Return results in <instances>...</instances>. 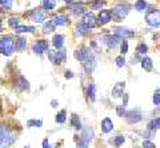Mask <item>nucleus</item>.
<instances>
[{
    "mask_svg": "<svg viewBox=\"0 0 160 148\" xmlns=\"http://www.w3.org/2000/svg\"><path fill=\"white\" fill-rule=\"evenodd\" d=\"M15 140V135L11 132L8 127L0 126V148H6L11 146Z\"/></svg>",
    "mask_w": 160,
    "mask_h": 148,
    "instance_id": "1",
    "label": "nucleus"
},
{
    "mask_svg": "<svg viewBox=\"0 0 160 148\" xmlns=\"http://www.w3.org/2000/svg\"><path fill=\"white\" fill-rule=\"evenodd\" d=\"M0 49H2L3 55L9 56L15 49V42L12 40L11 36H3L0 39Z\"/></svg>",
    "mask_w": 160,
    "mask_h": 148,
    "instance_id": "2",
    "label": "nucleus"
},
{
    "mask_svg": "<svg viewBox=\"0 0 160 148\" xmlns=\"http://www.w3.org/2000/svg\"><path fill=\"white\" fill-rule=\"evenodd\" d=\"M93 137V128L88 127L86 130L83 131L82 134V137L79 139V143H78V148H88L89 147V143H91Z\"/></svg>",
    "mask_w": 160,
    "mask_h": 148,
    "instance_id": "3",
    "label": "nucleus"
},
{
    "mask_svg": "<svg viewBox=\"0 0 160 148\" xmlns=\"http://www.w3.org/2000/svg\"><path fill=\"white\" fill-rule=\"evenodd\" d=\"M128 11H129V6H127V4H119V6H116V7L113 8L111 16L116 22H120L122 19H124V17L127 16Z\"/></svg>",
    "mask_w": 160,
    "mask_h": 148,
    "instance_id": "4",
    "label": "nucleus"
},
{
    "mask_svg": "<svg viewBox=\"0 0 160 148\" xmlns=\"http://www.w3.org/2000/svg\"><path fill=\"white\" fill-rule=\"evenodd\" d=\"M146 20L149 26L152 27H160V11H151L147 13Z\"/></svg>",
    "mask_w": 160,
    "mask_h": 148,
    "instance_id": "5",
    "label": "nucleus"
},
{
    "mask_svg": "<svg viewBox=\"0 0 160 148\" xmlns=\"http://www.w3.org/2000/svg\"><path fill=\"white\" fill-rule=\"evenodd\" d=\"M48 57L53 64H62L64 60H66V53L62 52V51H58V52H53V51H48Z\"/></svg>",
    "mask_w": 160,
    "mask_h": 148,
    "instance_id": "6",
    "label": "nucleus"
},
{
    "mask_svg": "<svg viewBox=\"0 0 160 148\" xmlns=\"http://www.w3.org/2000/svg\"><path fill=\"white\" fill-rule=\"evenodd\" d=\"M32 49H33L35 53H38V55H42V53H44L48 49V42H46V40H39V42H36V43L33 44Z\"/></svg>",
    "mask_w": 160,
    "mask_h": 148,
    "instance_id": "7",
    "label": "nucleus"
},
{
    "mask_svg": "<svg viewBox=\"0 0 160 148\" xmlns=\"http://www.w3.org/2000/svg\"><path fill=\"white\" fill-rule=\"evenodd\" d=\"M126 117L128 123H131V124H135V123H139L140 120H142V113H140V111L135 110V111H129L126 113Z\"/></svg>",
    "mask_w": 160,
    "mask_h": 148,
    "instance_id": "8",
    "label": "nucleus"
},
{
    "mask_svg": "<svg viewBox=\"0 0 160 148\" xmlns=\"http://www.w3.org/2000/svg\"><path fill=\"white\" fill-rule=\"evenodd\" d=\"M31 17H32V20L33 22H36V23H43L44 20H46V13H44L42 9H33V11L31 12Z\"/></svg>",
    "mask_w": 160,
    "mask_h": 148,
    "instance_id": "9",
    "label": "nucleus"
},
{
    "mask_svg": "<svg viewBox=\"0 0 160 148\" xmlns=\"http://www.w3.org/2000/svg\"><path fill=\"white\" fill-rule=\"evenodd\" d=\"M113 31H115V36H118V37H120V39L133 36V32H132V31H129V29H127V28L118 27V28H115Z\"/></svg>",
    "mask_w": 160,
    "mask_h": 148,
    "instance_id": "10",
    "label": "nucleus"
},
{
    "mask_svg": "<svg viewBox=\"0 0 160 148\" xmlns=\"http://www.w3.org/2000/svg\"><path fill=\"white\" fill-rule=\"evenodd\" d=\"M82 24H83V26L86 27L87 29L95 27V24H96V20H95V16H93V15H91V13H87L86 16L83 17Z\"/></svg>",
    "mask_w": 160,
    "mask_h": 148,
    "instance_id": "11",
    "label": "nucleus"
},
{
    "mask_svg": "<svg viewBox=\"0 0 160 148\" xmlns=\"http://www.w3.org/2000/svg\"><path fill=\"white\" fill-rule=\"evenodd\" d=\"M83 64H84V70H86L87 73H91L93 71V68H95V59H93V56L91 55V53L87 56V59L84 60Z\"/></svg>",
    "mask_w": 160,
    "mask_h": 148,
    "instance_id": "12",
    "label": "nucleus"
},
{
    "mask_svg": "<svg viewBox=\"0 0 160 148\" xmlns=\"http://www.w3.org/2000/svg\"><path fill=\"white\" fill-rule=\"evenodd\" d=\"M124 87H126V83H118V84H115V87L112 88V96L113 97H120L123 96V91H124Z\"/></svg>",
    "mask_w": 160,
    "mask_h": 148,
    "instance_id": "13",
    "label": "nucleus"
},
{
    "mask_svg": "<svg viewBox=\"0 0 160 148\" xmlns=\"http://www.w3.org/2000/svg\"><path fill=\"white\" fill-rule=\"evenodd\" d=\"M113 130V123L112 120L109 119V117H106L103 121H102V131L104 134H109V132H112Z\"/></svg>",
    "mask_w": 160,
    "mask_h": 148,
    "instance_id": "14",
    "label": "nucleus"
},
{
    "mask_svg": "<svg viewBox=\"0 0 160 148\" xmlns=\"http://www.w3.org/2000/svg\"><path fill=\"white\" fill-rule=\"evenodd\" d=\"M88 55H89V52L84 47H80V48H78L76 51H75V57H76L78 60H82V62L86 60Z\"/></svg>",
    "mask_w": 160,
    "mask_h": 148,
    "instance_id": "15",
    "label": "nucleus"
},
{
    "mask_svg": "<svg viewBox=\"0 0 160 148\" xmlns=\"http://www.w3.org/2000/svg\"><path fill=\"white\" fill-rule=\"evenodd\" d=\"M111 12L108 11V9H102V12L99 13V22L102 24H106L111 20Z\"/></svg>",
    "mask_w": 160,
    "mask_h": 148,
    "instance_id": "16",
    "label": "nucleus"
},
{
    "mask_svg": "<svg viewBox=\"0 0 160 148\" xmlns=\"http://www.w3.org/2000/svg\"><path fill=\"white\" fill-rule=\"evenodd\" d=\"M52 23L53 26H66L68 23V17L66 15H58V16H55L52 19Z\"/></svg>",
    "mask_w": 160,
    "mask_h": 148,
    "instance_id": "17",
    "label": "nucleus"
},
{
    "mask_svg": "<svg viewBox=\"0 0 160 148\" xmlns=\"http://www.w3.org/2000/svg\"><path fill=\"white\" fill-rule=\"evenodd\" d=\"M52 44H53L55 48L60 49L63 47V44H64V36L63 35H55L53 39H52Z\"/></svg>",
    "mask_w": 160,
    "mask_h": 148,
    "instance_id": "18",
    "label": "nucleus"
},
{
    "mask_svg": "<svg viewBox=\"0 0 160 148\" xmlns=\"http://www.w3.org/2000/svg\"><path fill=\"white\" fill-rule=\"evenodd\" d=\"M120 42H122V39L118 37V36H108L107 37V46L109 48H115Z\"/></svg>",
    "mask_w": 160,
    "mask_h": 148,
    "instance_id": "19",
    "label": "nucleus"
},
{
    "mask_svg": "<svg viewBox=\"0 0 160 148\" xmlns=\"http://www.w3.org/2000/svg\"><path fill=\"white\" fill-rule=\"evenodd\" d=\"M16 84L22 88V90H28V88H29V83L23 76H20V75L16 77Z\"/></svg>",
    "mask_w": 160,
    "mask_h": 148,
    "instance_id": "20",
    "label": "nucleus"
},
{
    "mask_svg": "<svg viewBox=\"0 0 160 148\" xmlns=\"http://www.w3.org/2000/svg\"><path fill=\"white\" fill-rule=\"evenodd\" d=\"M55 6H56V0H44L43 2V8L46 11H51L55 8Z\"/></svg>",
    "mask_w": 160,
    "mask_h": 148,
    "instance_id": "21",
    "label": "nucleus"
},
{
    "mask_svg": "<svg viewBox=\"0 0 160 148\" xmlns=\"http://www.w3.org/2000/svg\"><path fill=\"white\" fill-rule=\"evenodd\" d=\"M15 32L16 33H26V32H35L33 27H26V26H19L15 28Z\"/></svg>",
    "mask_w": 160,
    "mask_h": 148,
    "instance_id": "22",
    "label": "nucleus"
},
{
    "mask_svg": "<svg viewBox=\"0 0 160 148\" xmlns=\"http://www.w3.org/2000/svg\"><path fill=\"white\" fill-rule=\"evenodd\" d=\"M142 67L146 71H152V60L149 57H144L142 60Z\"/></svg>",
    "mask_w": 160,
    "mask_h": 148,
    "instance_id": "23",
    "label": "nucleus"
},
{
    "mask_svg": "<svg viewBox=\"0 0 160 148\" xmlns=\"http://www.w3.org/2000/svg\"><path fill=\"white\" fill-rule=\"evenodd\" d=\"M158 128H160V119L159 117H156V119H152L151 121L148 123V130H158Z\"/></svg>",
    "mask_w": 160,
    "mask_h": 148,
    "instance_id": "24",
    "label": "nucleus"
},
{
    "mask_svg": "<svg viewBox=\"0 0 160 148\" xmlns=\"http://www.w3.org/2000/svg\"><path fill=\"white\" fill-rule=\"evenodd\" d=\"M15 47H16V49H19V51H24L27 47V40H24V39H18Z\"/></svg>",
    "mask_w": 160,
    "mask_h": 148,
    "instance_id": "25",
    "label": "nucleus"
},
{
    "mask_svg": "<svg viewBox=\"0 0 160 148\" xmlns=\"http://www.w3.org/2000/svg\"><path fill=\"white\" fill-rule=\"evenodd\" d=\"M53 23H52V20H49V22H47V23H44V26H43V32L44 33H49V32H52L53 31Z\"/></svg>",
    "mask_w": 160,
    "mask_h": 148,
    "instance_id": "26",
    "label": "nucleus"
},
{
    "mask_svg": "<svg viewBox=\"0 0 160 148\" xmlns=\"http://www.w3.org/2000/svg\"><path fill=\"white\" fill-rule=\"evenodd\" d=\"M66 115H67V112L66 110H62L58 115H56V123H60V124H63L64 121H66Z\"/></svg>",
    "mask_w": 160,
    "mask_h": 148,
    "instance_id": "27",
    "label": "nucleus"
},
{
    "mask_svg": "<svg viewBox=\"0 0 160 148\" xmlns=\"http://www.w3.org/2000/svg\"><path fill=\"white\" fill-rule=\"evenodd\" d=\"M86 7L84 6H75V7H72V13H75V15H83V13H86Z\"/></svg>",
    "mask_w": 160,
    "mask_h": 148,
    "instance_id": "28",
    "label": "nucleus"
},
{
    "mask_svg": "<svg viewBox=\"0 0 160 148\" xmlns=\"http://www.w3.org/2000/svg\"><path fill=\"white\" fill-rule=\"evenodd\" d=\"M135 8H136L138 11H144V9L147 8L146 0H138V2L135 3Z\"/></svg>",
    "mask_w": 160,
    "mask_h": 148,
    "instance_id": "29",
    "label": "nucleus"
},
{
    "mask_svg": "<svg viewBox=\"0 0 160 148\" xmlns=\"http://www.w3.org/2000/svg\"><path fill=\"white\" fill-rule=\"evenodd\" d=\"M95 92H96V88H95V84H89V87H88V97L91 99V100L93 101L95 100Z\"/></svg>",
    "mask_w": 160,
    "mask_h": 148,
    "instance_id": "30",
    "label": "nucleus"
},
{
    "mask_svg": "<svg viewBox=\"0 0 160 148\" xmlns=\"http://www.w3.org/2000/svg\"><path fill=\"white\" fill-rule=\"evenodd\" d=\"M72 126H73V128H76V130H80L82 128V121L79 120V117L76 116V115H73L72 116Z\"/></svg>",
    "mask_w": 160,
    "mask_h": 148,
    "instance_id": "31",
    "label": "nucleus"
},
{
    "mask_svg": "<svg viewBox=\"0 0 160 148\" xmlns=\"http://www.w3.org/2000/svg\"><path fill=\"white\" fill-rule=\"evenodd\" d=\"M8 24L12 28H16V27L20 26V19L19 17H11V19H9V22H8Z\"/></svg>",
    "mask_w": 160,
    "mask_h": 148,
    "instance_id": "32",
    "label": "nucleus"
},
{
    "mask_svg": "<svg viewBox=\"0 0 160 148\" xmlns=\"http://www.w3.org/2000/svg\"><path fill=\"white\" fill-rule=\"evenodd\" d=\"M147 46L146 44H139L138 48H136V52H138V55H144V53L147 52Z\"/></svg>",
    "mask_w": 160,
    "mask_h": 148,
    "instance_id": "33",
    "label": "nucleus"
},
{
    "mask_svg": "<svg viewBox=\"0 0 160 148\" xmlns=\"http://www.w3.org/2000/svg\"><path fill=\"white\" fill-rule=\"evenodd\" d=\"M115 62H116V66H118L119 68H122V67L126 66V60H124L123 56H118L116 59H115Z\"/></svg>",
    "mask_w": 160,
    "mask_h": 148,
    "instance_id": "34",
    "label": "nucleus"
},
{
    "mask_svg": "<svg viewBox=\"0 0 160 148\" xmlns=\"http://www.w3.org/2000/svg\"><path fill=\"white\" fill-rule=\"evenodd\" d=\"M0 4H2L3 7H6L7 9H11V7H12V0H0Z\"/></svg>",
    "mask_w": 160,
    "mask_h": 148,
    "instance_id": "35",
    "label": "nucleus"
},
{
    "mask_svg": "<svg viewBox=\"0 0 160 148\" xmlns=\"http://www.w3.org/2000/svg\"><path fill=\"white\" fill-rule=\"evenodd\" d=\"M124 140H126V139H124L123 136H116V139L113 140V144L116 146V147H120V146H122L123 143H124Z\"/></svg>",
    "mask_w": 160,
    "mask_h": 148,
    "instance_id": "36",
    "label": "nucleus"
},
{
    "mask_svg": "<svg viewBox=\"0 0 160 148\" xmlns=\"http://www.w3.org/2000/svg\"><path fill=\"white\" fill-rule=\"evenodd\" d=\"M122 52H123V55L128 52V42H126V40L122 42Z\"/></svg>",
    "mask_w": 160,
    "mask_h": 148,
    "instance_id": "37",
    "label": "nucleus"
},
{
    "mask_svg": "<svg viewBox=\"0 0 160 148\" xmlns=\"http://www.w3.org/2000/svg\"><path fill=\"white\" fill-rule=\"evenodd\" d=\"M78 32H79V33H82V35H86V32H87V28L84 27L82 23H80L79 26H78Z\"/></svg>",
    "mask_w": 160,
    "mask_h": 148,
    "instance_id": "38",
    "label": "nucleus"
},
{
    "mask_svg": "<svg viewBox=\"0 0 160 148\" xmlns=\"http://www.w3.org/2000/svg\"><path fill=\"white\" fill-rule=\"evenodd\" d=\"M143 148H156V147H155V144H153L152 141L146 140V141L143 143Z\"/></svg>",
    "mask_w": 160,
    "mask_h": 148,
    "instance_id": "39",
    "label": "nucleus"
},
{
    "mask_svg": "<svg viewBox=\"0 0 160 148\" xmlns=\"http://www.w3.org/2000/svg\"><path fill=\"white\" fill-rule=\"evenodd\" d=\"M28 126H36V127H42L43 126V123L42 120H31V121H28Z\"/></svg>",
    "mask_w": 160,
    "mask_h": 148,
    "instance_id": "40",
    "label": "nucleus"
},
{
    "mask_svg": "<svg viewBox=\"0 0 160 148\" xmlns=\"http://www.w3.org/2000/svg\"><path fill=\"white\" fill-rule=\"evenodd\" d=\"M153 104H155V106H159V104H160V93H159V92L153 95Z\"/></svg>",
    "mask_w": 160,
    "mask_h": 148,
    "instance_id": "41",
    "label": "nucleus"
},
{
    "mask_svg": "<svg viewBox=\"0 0 160 148\" xmlns=\"http://www.w3.org/2000/svg\"><path fill=\"white\" fill-rule=\"evenodd\" d=\"M124 112H126V106L122 104L120 107H118V115H119V116H123Z\"/></svg>",
    "mask_w": 160,
    "mask_h": 148,
    "instance_id": "42",
    "label": "nucleus"
},
{
    "mask_svg": "<svg viewBox=\"0 0 160 148\" xmlns=\"http://www.w3.org/2000/svg\"><path fill=\"white\" fill-rule=\"evenodd\" d=\"M103 2H98L96 4H93V6H92V9H99V8H102V6H103Z\"/></svg>",
    "mask_w": 160,
    "mask_h": 148,
    "instance_id": "43",
    "label": "nucleus"
},
{
    "mask_svg": "<svg viewBox=\"0 0 160 148\" xmlns=\"http://www.w3.org/2000/svg\"><path fill=\"white\" fill-rule=\"evenodd\" d=\"M43 148H51V146H49L48 140H44V141H43Z\"/></svg>",
    "mask_w": 160,
    "mask_h": 148,
    "instance_id": "44",
    "label": "nucleus"
},
{
    "mask_svg": "<svg viewBox=\"0 0 160 148\" xmlns=\"http://www.w3.org/2000/svg\"><path fill=\"white\" fill-rule=\"evenodd\" d=\"M72 76H73V73H72L71 71H67V72H66V77H67V79H71Z\"/></svg>",
    "mask_w": 160,
    "mask_h": 148,
    "instance_id": "45",
    "label": "nucleus"
},
{
    "mask_svg": "<svg viewBox=\"0 0 160 148\" xmlns=\"http://www.w3.org/2000/svg\"><path fill=\"white\" fill-rule=\"evenodd\" d=\"M64 2H72V0H64Z\"/></svg>",
    "mask_w": 160,
    "mask_h": 148,
    "instance_id": "46",
    "label": "nucleus"
},
{
    "mask_svg": "<svg viewBox=\"0 0 160 148\" xmlns=\"http://www.w3.org/2000/svg\"><path fill=\"white\" fill-rule=\"evenodd\" d=\"M0 29H2V23H0Z\"/></svg>",
    "mask_w": 160,
    "mask_h": 148,
    "instance_id": "47",
    "label": "nucleus"
}]
</instances>
